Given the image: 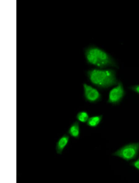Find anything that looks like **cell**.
<instances>
[{"mask_svg":"<svg viewBox=\"0 0 139 183\" xmlns=\"http://www.w3.org/2000/svg\"><path fill=\"white\" fill-rule=\"evenodd\" d=\"M87 74L93 84L101 88L116 85L119 81L116 71L112 69H92L87 71Z\"/></svg>","mask_w":139,"mask_h":183,"instance_id":"1","label":"cell"},{"mask_svg":"<svg viewBox=\"0 0 139 183\" xmlns=\"http://www.w3.org/2000/svg\"><path fill=\"white\" fill-rule=\"evenodd\" d=\"M85 55L88 63L100 68L108 67H118L114 59L97 47L92 46L87 47L85 51Z\"/></svg>","mask_w":139,"mask_h":183,"instance_id":"2","label":"cell"},{"mask_svg":"<svg viewBox=\"0 0 139 183\" xmlns=\"http://www.w3.org/2000/svg\"><path fill=\"white\" fill-rule=\"evenodd\" d=\"M139 153V142L126 144L112 154L124 160L129 161L136 159Z\"/></svg>","mask_w":139,"mask_h":183,"instance_id":"3","label":"cell"},{"mask_svg":"<svg viewBox=\"0 0 139 183\" xmlns=\"http://www.w3.org/2000/svg\"><path fill=\"white\" fill-rule=\"evenodd\" d=\"M126 94L122 83L119 81L116 86L110 91L107 102L114 105L118 104Z\"/></svg>","mask_w":139,"mask_h":183,"instance_id":"4","label":"cell"},{"mask_svg":"<svg viewBox=\"0 0 139 183\" xmlns=\"http://www.w3.org/2000/svg\"><path fill=\"white\" fill-rule=\"evenodd\" d=\"M84 96L85 99L91 102H95L100 100L101 95L95 88L86 83L83 84Z\"/></svg>","mask_w":139,"mask_h":183,"instance_id":"5","label":"cell"},{"mask_svg":"<svg viewBox=\"0 0 139 183\" xmlns=\"http://www.w3.org/2000/svg\"><path fill=\"white\" fill-rule=\"evenodd\" d=\"M69 138V136L65 134L58 139L56 143L55 147L57 154H61L62 153L64 149L68 144Z\"/></svg>","mask_w":139,"mask_h":183,"instance_id":"6","label":"cell"},{"mask_svg":"<svg viewBox=\"0 0 139 183\" xmlns=\"http://www.w3.org/2000/svg\"><path fill=\"white\" fill-rule=\"evenodd\" d=\"M67 133L71 136L78 139L80 133L79 122L77 121L74 122L69 128Z\"/></svg>","mask_w":139,"mask_h":183,"instance_id":"7","label":"cell"},{"mask_svg":"<svg viewBox=\"0 0 139 183\" xmlns=\"http://www.w3.org/2000/svg\"><path fill=\"white\" fill-rule=\"evenodd\" d=\"M102 118V116L98 115L92 116L88 119L87 121V124L91 127H97L101 122Z\"/></svg>","mask_w":139,"mask_h":183,"instance_id":"8","label":"cell"},{"mask_svg":"<svg viewBox=\"0 0 139 183\" xmlns=\"http://www.w3.org/2000/svg\"><path fill=\"white\" fill-rule=\"evenodd\" d=\"M76 118L79 121L82 123L87 122L89 118L88 113L84 111L79 112L77 114Z\"/></svg>","mask_w":139,"mask_h":183,"instance_id":"9","label":"cell"},{"mask_svg":"<svg viewBox=\"0 0 139 183\" xmlns=\"http://www.w3.org/2000/svg\"><path fill=\"white\" fill-rule=\"evenodd\" d=\"M130 165L138 171H139V155L136 160L131 162Z\"/></svg>","mask_w":139,"mask_h":183,"instance_id":"10","label":"cell"},{"mask_svg":"<svg viewBox=\"0 0 139 183\" xmlns=\"http://www.w3.org/2000/svg\"><path fill=\"white\" fill-rule=\"evenodd\" d=\"M128 88L139 95V84L130 86Z\"/></svg>","mask_w":139,"mask_h":183,"instance_id":"11","label":"cell"}]
</instances>
